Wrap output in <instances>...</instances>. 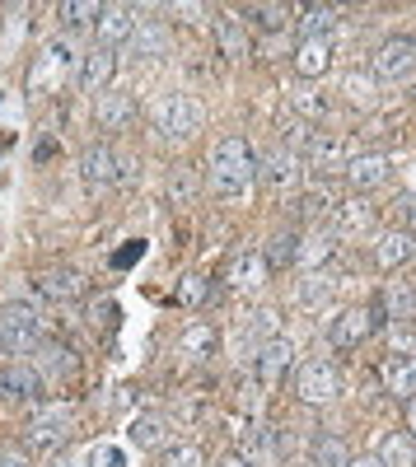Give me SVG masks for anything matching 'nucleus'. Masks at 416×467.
<instances>
[{
  "instance_id": "nucleus-5",
  "label": "nucleus",
  "mask_w": 416,
  "mask_h": 467,
  "mask_svg": "<svg viewBox=\"0 0 416 467\" xmlns=\"http://www.w3.org/2000/svg\"><path fill=\"white\" fill-rule=\"evenodd\" d=\"M416 70V43L411 37H389V43L374 52V80H411Z\"/></svg>"
},
{
  "instance_id": "nucleus-28",
  "label": "nucleus",
  "mask_w": 416,
  "mask_h": 467,
  "mask_svg": "<svg viewBox=\"0 0 416 467\" xmlns=\"http://www.w3.org/2000/svg\"><path fill=\"white\" fill-rule=\"evenodd\" d=\"M314 467H351V449L337 435H318L314 440Z\"/></svg>"
},
{
  "instance_id": "nucleus-29",
  "label": "nucleus",
  "mask_w": 416,
  "mask_h": 467,
  "mask_svg": "<svg viewBox=\"0 0 416 467\" xmlns=\"http://www.w3.org/2000/svg\"><path fill=\"white\" fill-rule=\"evenodd\" d=\"M332 253H337V239L332 234H314V239H299V266H328L332 262Z\"/></svg>"
},
{
  "instance_id": "nucleus-32",
  "label": "nucleus",
  "mask_w": 416,
  "mask_h": 467,
  "mask_svg": "<svg viewBox=\"0 0 416 467\" xmlns=\"http://www.w3.org/2000/svg\"><path fill=\"white\" fill-rule=\"evenodd\" d=\"M328 299H332V281L318 276V271H309V276L299 281V304H305V308H323Z\"/></svg>"
},
{
  "instance_id": "nucleus-34",
  "label": "nucleus",
  "mask_w": 416,
  "mask_h": 467,
  "mask_svg": "<svg viewBox=\"0 0 416 467\" xmlns=\"http://www.w3.org/2000/svg\"><path fill=\"white\" fill-rule=\"evenodd\" d=\"M290 103H295V112L299 117H309V122H318V117H328V94H318V89H295L290 94Z\"/></svg>"
},
{
  "instance_id": "nucleus-30",
  "label": "nucleus",
  "mask_w": 416,
  "mask_h": 467,
  "mask_svg": "<svg viewBox=\"0 0 416 467\" xmlns=\"http://www.w3.org/2000/svg\"><path fill=\"white\" fill-rule=\"evenodd\" d=\"M380 299H384V308H389L393 318H416V295H411V285H407V281H393Z\"/></svg>"
},
{
  "instance_id": "nucleus-12",
  "label": "nucleus",
  "mask_w": 416,
  "mask_h": 467,
  "mask_svg": "<svg viewBox=\"0 0 416 467\" xmlns=\"http://www.w3.org/2000/svg\"><path fill=\"white\" fill-rule=\"evenodd\" d=\"M136 24H140L136 10H127V5H103V10H99V24H94L99 47H112V43H122V37H131Z\"/></svg>"
},
{
  "instance_id": "nucleus-23",
  "label": "nucleus",
  "mask_w": 416,
  "mask_h": 467,
  "mask_svg": "<svg viewBox=\"0 0 416 467\" xmlns=\"http://www.w3.org/2000/svg\"><path fill=\"white\" fill-rule=\"evenodd\" d=\"M262 178H267L276 192H286V187H295V178H299V160H295L290 150H272L267 164H262Z\"/></svg>"
},
{
  "instance_id": "nucleus-1",
  "label": "nucleus",
  "mask_w": 416,
  "mask_h": 467,
  "mask_svg": "<svg viewBox=\"0 0 416 467\" xmlns=\"http://www.w3.org/2000/svg\"><path fill=\"white\" fill-rule=\"evenodd\" d=\"M253 178H257V164H253L248 140H244V136H224V140H215V150H211V173H206L211 197H220V202L248 197Z\"/></svg>"
},
{
  "instance_id": "nucleus-38",
  "label": "nucleus",
  "mask_w": 416,
  "mask_h": 467,
  "mask_svg": "<svg viewBox=\"0 0 416 467\" xmlns=\"http://www.w3.org/2000/svg\"><path fill=\"white\" fill-rule=\"evenodd\" d=\"M37 350L47 356L43 365H47L52 374H75V350H70V346H61V341H43Z\"/></svg>"
},
{
  "instance_id": "nucleus-20",
  "label": "nucleus",
  "mask_w": 416,
  "mask_h": 467,
  "mask_svg": "<svg viewBox=\"0 0 416 467\" xmlns=\"http://www.w3.org/2000/svg\"><path fill=\"white\" fill-rule=\"evenodd\" d=\"M380 374H384V388H389V393L416 398V360H411V356H389Z\"/></svg>"
},
{
  "instance_id": "nucleus-42",
  "label": "nucleus",
  "mask_w": 416,
  "mask_h": 467,
  "mask_svg": "<svg viewBox=\"0 0 416 467\" xmlns=\"http://www.w3.org/2000/svg\"><path fill=\"white\" fill-rule=\"evenodd\" d=\"M299 211H305V215H332L337 211V197H332L328 187H318V192H309V197L299 202Z\"/></svg>"
},
{
  "instance_id": "nucleus-8",
  "label": "nucleus",
  "mask_w": 416,
  "mask_h": 467,
  "mask_svg": "<svg viewBox=\"0 0 416 467\" xmlns=\"http://www.w3.org/2000/svg\"><path fill=\"white\" fill-rule=\"evenodd\" d=\"M43 393V379L33 365H5L0 369V402H37Z\"/></svg>"
},
{
  "instance_id": "nucleus-40",
  "label": "nucleus",
  "mask_w": 416,
  "mask_h": 467,
  "mask_svg": "<svg viewBox=\"0 0 416 467\" xmlns=\"http://www.w3.org/2000/svg\"><path fill=\"white\" fill-rule=\"evenodd\" d=\"M244 332H253V337H276V308H253L248 314V323H244Z\"/></svg>"
},
{
  "instance_id": "nucleus-10",
  "label": "nucleus",
  "mask_w": 416,
  "mask_h": 467,
  "mask_svg": "<svg viewBox=\"0 0 416 467\" xmlns=\"http://www.w3.org/2000/svg\"><path fill=\"white\" fill-rule=\"evenodd\" d=\"M332 66V43L328 37H305V43L295 47V75L299 80H323Z\"/></svg>"
},
{
  "instance_id": "nucleus-47",
  "label": "nucleus",
  "mask_w": 416,
  "mask_h": 467,
  "mask_svg": "<svg viewBox=\"0 0 416 467\" xmlns=\"http://www.w3.org/2000/svg\"><path fill=\"white\" fill-rule=\"evenodd\" d=\"M140 178V164L136 160H118V182H136Z\"/></svg>"
},
{
  "instance_id": "nucleus-17",
  "label": "nucleus",
  "mask_w": 416,
  "mask_h": 467,
  "mask_svg": "<svg viewBox=\"0 0 416 467\" xmlns=\"http://www.w3.org/2000/svg\"><path fill=\"white\" fill-rule=\"evenodd\" d=\"M369 332H374V323H369V308H347V314L332 323V332H328V337H332V346H337V350H356Z\"/></svg>"
},
{
  "instance_id": "nucleus-21",
  "label": "nucleus",
  "mask_w": 416,
  "mask_h": 467,
  "mask_svg": "<svg viewBox=\"0 0 416 467\" xmlns=\"http://www.w3.org/2000/svg\"><path fill=\"white\" fill-rule=\"evenodd\" d=\"M224 281L239 285V290H257L262 281H267V257H257V253H234L230 276H224Z\"/></svg>"
},
{
  "instance_id": "nucleus-15",
  "label": "nucleus",
  "mask_w": 416,
  "mask_h": 467,
  "mask_svg": "<svg viewBox=\"0 0 416 467\" xmlns=\"http://www.w3.org/2000/svg\"><path fill=\"white\" fill-rule=\"evenodd\" d=\"M127 435H131V444L136 449H169V440H173V431H169V420L164 416H155V411H145V416H131V425H127Z\"/></svg>"
},
{
  "instance_id": "nucleus-18",
  "label": "nucleus",
  "mask_w": 416,
  "mask_h": 467,
  "mask_svg": "<svg viewBox=\"0 0 416 467\" xmlns=\"http://www.w3.org/2000/svg\"><path fill=\"white\" fill-rule=\"evenodd\" d=\"M94 117H99L103 131H122V127H131L136 103H131L127 94H99V99H94Z\"/></svg>"
},
{
  "instance_id": "nucleus-51",
  "label": "nucleus",
  "mask_w": 416,
  "mask_h": 467,
  "mask_svg": "<svg viewBox=\"0 0 416 467\" xmlns=\"http://www.w3.org/2000/svg\"><path fill=\"white\" fill-rule=\"evenodd\" d=\"M407 234H416V202L407 206Z\"/></svg>"
},
{
  "instance_id": "nucleus-41",
  "label": "nucleus",
  "mask_w": 416,
  "mask_h": 467,
  "mask_svg": "<svg viewBox=\"0 0 416 467\" xmlns=\"http://www.w3.org/2000/svg\"><path fill=\"white\" fill-rule=\"evenodd\" d=\"M248 19H257L262 28H286V24H290V10H286V5H253Z\"/></svg>"
},
{
  "instance_id": "nucleus-7",
  "label": "nucleus",
  "mask_w": 416,
  "mask_h": 467,
  "mask_svg": "<svg viewBox=\"0 0 416 467\" xmlns=\"http://www.w3.org/2000/svg\"><path fill=\"white\" fill-rule=\"evenodd\" d=\"M37 290H43L47 299H57V304H75V299H85V276L75 266H47L43 276H37Z\"/></svg>"
},
{
  "instance_id": "nucleus-26",
  "label": "nucleus",
  "mask_w": 416,
  "mask_h": 467,
  "mask_svg": "<svg viewBox=\"0 0 416 467\" xmlns=\"http://www.w3.org/2000/svg\"><path fill=\"white\" fill-rule=\"evenodd\" d=\"M374 224V211L365 197H351V202H337V229L342 234H365Z\"/></svg>"
},
{
  "instance_id": "nucleus-35",
  "label": "nucleus",
  "mask_w": 416,
  "mask_h": 467,
  "mask_svg": "<svg viewBox=\"0 0 416 467\" xmlns=\"http://www.w3.org/2000/svg\"><path fill=\"white\" fill-rule=\"evenodd\" d=\"M182 308H202L206 299H211V281L206 276H182V285H178V295H173Z\"/></svg>"
},
{
  "instance_id": "nucleus-4",
  "label": "nucleus",
  "mask_w": 416,
  "mask_h": 467,
  "mask_svg": "<svg viewBox=\"0 0 416 467\" xmlns=\"http://www.w3.org/2000/svg\"><path fill=\"white\" fill-rule=\"evenodd\" d=\"M202 103L187 94H160L155 108H150V122H155L160 136H197L202 131Z\"/></svg>"
},
{
  "instance_id": "nucleus-13",
  "label": "nucleus",
  "mask_w": 416,
  "mask_h": 467,
  "mask_svg": "<svg viewBox=\"0 0 416 467\" xmlns=\"http://www.w3.org/2000/svg\"><path fill=\"white\" fill-rule=\"evenodd\" d=\"M290 365H295V346H290V337L262 341V356H257V374H262V383H281Z\"/></svg>"
},
{
  "instance_id": "nucleus-52",
  "label": "nucleus",
  "mask_w": 416,
  "mask_h": 467,
  "mask_svg": "<svg viewBox=\"0 0 416 467\" xmlns=\"http://www.w3.org/2000/svg\"><path fill=\"white\" fill-rule=\"evenodd\" d=\"M407 285H411V295H416V276H411V281H407Z\"/></svg>"
},
{
  "instance_id": "nucleus-43",
  "label": "nucleus",
  "mask_w": 416,
  "mask_h": 467,
  "mask_svg": "<svg viewBox=\"0 0 416 467\" xmlns=\"http://www.w3.org/2000/svg\"><path fill=\"white\" fill-rule=\"evenodd\" d=\"M192 173H187V169H173V178H169V197L178 202V206H187V202H192Z\"/></svg>"
},
{
  "instance_id": "nucleus-46",
  "label": "nucleus",
  "mask_w": 416,
  "mask_h": 467,
  "mask_svg": "<svg viewBox=\"0 0 416 467\" xmlns=\"http://www.w3.org/2000/svg\"><path fill=\"white\" fill-rule=\"evenodd\" d=\"M389 356H411L416 360V332H393V350Z\"/></svg>"
},
{
  "instance_id": "nucleus-24",
  "label": "nucleus",
  "mask_w": 416,
  "mask_h": 467,
  "mask_svg": "<svg viewBox=\"0 0 416 467\" xmlns=\"http://www.w3.org/2000/svg\"><path fill=\"white\" fill-rule=\"evenodd\" d=\"M178 346L187 350V356L206 360V356H215V346H220V332H215L211 323H192V327H182V332H178Z\"/></svg>"
},
{
  "instance_id": "nucleus-37",
  "label": "nucleus",
  "mask_w": 416,
  "mask_h": 467,
  "mask_svg": "<svg viewBox=\"0 0 416 467\" xmlns=\"http://www.w3.org/2000/svg\"><path fill=\"white\" fill-rule=\"evenodd\" d=\"M215 33H220L224 57H244V33H239V19H234V15H220V19H215Z\"/></svg>"
},
{
  "instance_id": "nucleus-3",
  "label": "nucleus",
  "mask_w": 416,
  "mask_h": 467,
  "mask_svg": "<svg viewBox=\"0 0 416 467\" xmlns=\"http://www.w3.org/2000/svg\"><path fill=\"white\" fill-rule=\"evenodd\" d=\"M43 346V318L28 304H5L0 308V350L5 356H33Z\"/></svg>"
},
{
  "instance_id": "nucleus-48",
  "label": "nucleus",
  "mask_w": 416,
  "mask_h": 467,
  "mask_svg": "<svg viewBox=\"0 0 416 467\" xmlns=\"http://www.w3.org/2000/svg\"><path fill=\"white\" fill-rule=\"evenodd\" d=\"M402 420H407V435L416 440V398H407V407H402Z\"/></svg>"
},
{
  "instance_id": "nucleus-11",
  "label": "nucleus",
  "mask_w": 416,
  "mask_h": 467,
  "mask_svg": "<svg viewBox=\"0 0 416 467\" xmlns=\"http://www.w3.org/2000/svg\"><path fill=\"white\" fill-rule=\"evenodd\" d=\"M384 178H389V154H380V150H365V154H356V160L347 164V182L356 187V197L369 192V187H380Z\"/></svg>"
},
{
  "instance_id": "nucleus-33",
  "label": "nucleus",
  "mask_w": 416,
  "mask_h": 467,
  "mask_svg": "<svg viewBox=\"0 0 416 467\" xmlns=\"http://www.w3.org/2000/svg\"><path fill=\"white\" fill-rule=\"evenodd\" d=\"M99 10L103 5H89V0H66V5L57 10V19L66 28H85V24H99Z\"/></svg>"
},
{
  "instance_id": "nucleus-44",
  "label": "nucleus",
  "mask_w": 416,
  "mask_h": 467,
  "mask_svg": "<svg viewBox=\"0 0 416 467\" xmlns=\"http://www.w3.org/2000/svg\"><path fill=\"white\" fill-rule=\"evenodd\" d=\"M0 467H33L24 444H0Z\"/></svg>"
},
{
  "instance_id": "nucleus-22",
  "label": "nucleus",
  "mask_w": 416,
  "mask_h": 467,
  "mask_svg": "<svg viewBox=\"0 0 416 467\" xmlns=\"http://www.w3.org/2000/svg\"><path fill=\"white\" fill-rule=\"evenodd\" d=\"M131 52L136 57H164L169 52V28L160 19H140L131 33Z\"/></svg>"
},
{
  "instance_id": "nucleus-36",
  "label": "nucleus",
  "mask_w": 416,
  "mask_h": 467,
  "mask_svg": "<svg viewBox=\"0 0 416 467\" xmlns=\"http://www.w3.org/2000/svg\"><path fill=\"white\" fill-rule=\"evenodd\" d=\"M342 94H347L356 108H369V103H374V75H360V70H351L347 80H342Z\"/></svg>"
},
{
  "instance_id": "nucleus-45",
  "label": "nucleus",
  "mask_w": 416,
  "mask_h": 467,
  "mask_svg": "<svg viewBox=\"0 0 416 467\" xmlns=\"http://www.w3.org/2000/svg\"><path fill=\"white\" fill-rule=\"evenodd\" d=\"M89 467H122V453L108 449V444H99V449H89Z\"/></svg>"
},
{
  "instance_id": "nucleus-49",
  "label": "nucleus",
  "mask_w": 416,
  "mask_h": 467,
  "mask_svg": "<svg viewBox=\"0 0 416 467\" xmlns=\"http://www.w3.org/2000/svg\"><path fill=\"white\" fill-rule=\"evenodd\" d=\"M220 467H257V462H253V458H244V453H230Z\"/></svg>"
},
{
  "instance_id": "nucleus-14",
  "label": "nucleus",
  "mask_w": 416,
  "mask_h": 467,
  "mask_svg": "<svg viewBox=\"0 0 416 467\" xmlns=\"http://www.w3.org/2000/svg\"><path fill=\"white\" fill-rule=\"evenodd\" d=\"M80 178L89 187H108V182H118V154H112V145H89L80 154Z\"/></svg>"
},
{
  "instance_id": "nucleus-2",
  "label": "nucleus",
  "mask_w": 416,
  "mask_h": 467,
  "mask_svg": "<svg viewBox=\"0 0 416 467\" xmlns=\"http://www.w3.org/2000/svg\"><path fill=\"white\" fill-rule=\"evenodd\" d=\"M75 440V411L52 402V407H33L28 411V425H24V444L37 449V453H57Z\"/></svg>"
},
{
  "instance_id": "nucleus-31",
  "label": "nucleus",
  "mask_w": 416,
  "mask_h": 467,
  "mask_svg": "<svg viewBox=\"0 0 416 467\" xmlns=\"http://www.w3.org/2000/svg\"><path fill=\"white\" fill-rule=\"evenodd\" d=\"M332 24H337L332 5H305V15H299V33H305V37H323Z\"/></svg>"
},
{
  "instance_id": "nucleus-50",
  "label": "nucleus",
  "mask_w": 416,
  "mask_h": 467,
  "mask_svg": "<svg viewBox=\"0 0 416 467\" xmlns=\"http://www.w3.org/2000/svg\"><path fill=\"white\" fill-rule=\"evenodd\" d=\"M351 467H384L380 458H369V453H360V458H351Z\"/></svg>"
},
{
  "instance_id": "nucleus-16",
  "label": "nucleus",
  "mask_w": 416,
  "mask_h": 467,
  "mask_svg": "<svg viewBox=\"0 0 416 467\" xmlns=\"http://www.w3.org/2000/svg\"><path fill=\"white\" fill-rule=\"evenodd\" d=\"M112 75H118V52H112V47H94V52L85 57V70H80L85 89H89L94 99H99V94H108Z\"/></svg>"
},
{
  "instance_id": "nucleus-9",
  "label": "nucleus",
  "mask_w": 416,
  "mask_h": 467,
  "mask_svg": "<svg viewBox=\"0 0 416 467\" xmlns=\"http://www.w3.org/2000/svg\"><path fill=\"white\" fill-rule=\"evenodd\" d=\"M356 160V154H351V140L347 136H314L309 140V164L318 169V173H337V169H347Z\"/></svg>"
},
{
  "instance_id": "nucleus-19",
  "label": "nucleus",
  "mask_w": 416,
  "mask_h": 467,
  "mask_svg": "<svg viewBox=\"0 0 416 467\" xmlns=\"http://www.w3.org/2000/svg\"><path fill=\"white\" fill-rule=\"evenodd\" d=\"M411 253H416V234H407V229H384L380 234V248H374V257H380L384 271L411 262Z\"/></svg>"
},
{
  "instance_id": "nucleus-25",
  "label": "nucleus",
  "mask_w": 416,
  "mask_h": 467,
  "mask_svg": "<svg viewBox=\"0 0 416 467\" xmlns=\"http://www.w3.org/2000/svg\"><path fill=\"white\" fill-rule=\"evenodd\" d=\"M380 462H384V467H416V440H411L407 431L384 435V444H380Z\"/></svg>"
},
{
  "instance_id": "nucleus-27",
  "label": "nucleus",
  "mask_w": 416,
  "mask_h": 467,
  "mask_svg": "<svg viewBox=\"0 0 416 467\" xmlns=\"http://www.w3.org/2000/svg\"><path fill=\"white\" fill-rule=\"evenodd\" d=\"M267 266H295V257H299V234L295 229H281V234H272L267 239Z\"/></svg>"
},
{
  "instance_id": "nucleus-6",
  "label": "nucleus",
  "mask_w": 416,
  "mask_h": 467,
  "mask_svg": "<svg viewBox=\"0 0 416 467\" xmlns=\"http://www.w3.org/2000/svg\"><path fill=\"white\" fill-rule=\"evenodd\" d=\"M295 393L305 398L309 407H318V402H332L337 393H342V379H337V369L328 360H309L305 369H299V379H295Z\"/></svg>"
},
{
  "instance_id": "nucleus-39",
  "label": "nucleus",
  "mask_w": 416,
  "mask_h": 467,
  "mask_svg": "<svg viewBox=\"0 0 416 467\" xmlns=\"http://www.w3.org/2000/svg\"><path fill=\"white\" fill-rule=\"evenodd\" d=\"M164 467H206V453L197 444H173L164 453Z\"/></svg>"
}]
</instances>
